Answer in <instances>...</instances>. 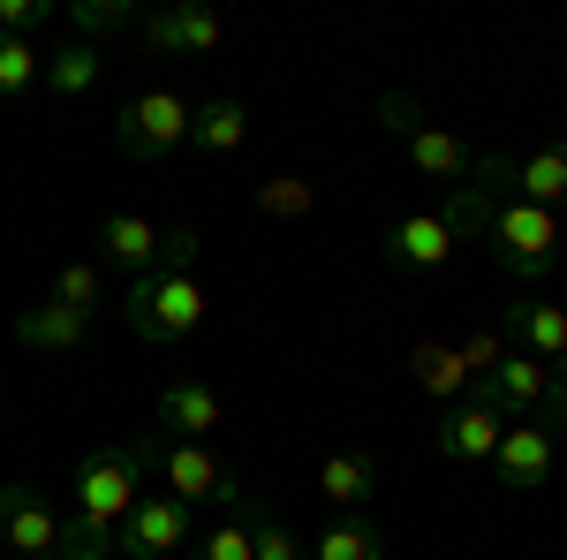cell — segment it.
<instances>
[{
	"instance_id": "obj_1",
	"label": "cell",
	"mask_w": 567,
	"mask_h": 560,
	"mask_svg": "<svg viewBox=\"0 0 567 560\" xmlns=\"http://www.w3.org/2000/svg\"><path fill=\"white\" fill-rule=\"evenodd\" d=\"M144 470H152V447H99V455H84L76 508L61 516V560H106L114 553V530L144 500Z\"/></svg>"
},
{
	"instance_id": "obj_2",
	"label": "cell",
	"mask_w": 567,
	"mask_h": 560,
	"mask_svg": "<svg viewBox=\"0 0 567 560\" xmlns=\"http://www.w3.org/2000/svg\"><path fill=\"white\" fill-rule=\"evenodd\" d=\"M122 318H130L136 342L175 348L205 326V288H197V273H136L130 296H122Z\"/></svg>"
},
{
	"instance_id": "obj_3",
	"label": "cell",
	"mask_w": 567,
	"mask_h": 560,
	"mask_svg": "<svg viewBox=\"0 0 567 560\" xmlns=\"http://www.w3.org/2000/svg\"><path fill=\"white\" fill-rule=\"evenodd\" d=\"M189 99L167 84H152V91H136V99H122V114H114V152L122 160H136V167H159L167 152H182L189 144Z\"/></svg>"
},
{
	"instance_id": "obj_4",
	"label": "cell",
	"mask_w": 567,
	"mask_h": 560,
	"mask_svg": "<svg viewBox=\"0 0 567 560\" xmlns=\"http://www.w3.org/2000/svg\"><path fill=\"white\" fill-rule=\"evenodd\" d=\"M379 114H386L393 130H401V144H409V167L424 174V182H446V190H462V182L477 174V152H470L462 136L446 130V122H424V106H416V99L386 91V99H379Z\"/></svg>"
},
{
	"instance_id": "obj_5",
	"label": "cell",
	"mask_w": 567,
	"mask_h": 560,
	"mask_svg": "<svg viewBox=\"0 0 567 560\" xmlns=\"http://www.w3.org/2000/svg\"><path fill=\"white\" fill-rule=\"evenodd\" d=\"M159 470H167V485H175L182 508H219V516H250L258 500H250V485H243V470H227L219 455H205L197 439H175L167 455H159Z\"/></svg>"
},
{
	"instance_id": "obj_6",
	"label": "cell",
	"mask_w": 567,
	"mask_h": 560,
	"mask_svg": "<svg viewBox=\"0 0 567 560\" xmlns=\"http://www.w3.org/2000/svg\"><path fill=\"white\" fill-rule=\"evenodd\" d=\"M0 546H16V560H61V508L39 485H0Z\"/></svg>"
},
{
	"instance_id": "obj_7",
	"label": "cell",
	"mask_w": 567,
	"mask_h": 560,
	"mask_svg": "<svg viewBox=\"0 0 567 560\" xmlns=\"http://www.w3.org/2000/svg\"><path fill=\"white\" fill-rule=\"evenodd\" d=\"M197 530H189V508H182L175 492H144L130 508V522L114 530V553H130V560H167L182 553Z\"/></svg>"
},
{
	"instance_id": "obj_8",
	"label": "cell",
	"mask_w": 567,
	"mask_h": 560,
	"mask_svg": "<svg viewBox=\"0 0 567 560\" xmlns=\"http://www.w3.org/2000/svg\"><path fill=\"white\" fill-rule=\"evenodd\" d=\"M379 251H386L393 273H446L454 251H462V235H454V220H446V213H401L386 227Z\"/></svg>"
},
{
	"instance_id": "obj_9",
	"label": "cell",
	"mask_w": 567,
	"mask_h": 560,
	"mask_svg": "<svg viewBox=\"0 0 567 560\" xmlns=\"http://www.w3.org/2000/svg\"><path fill=\"white\" fill-rule=\"evenodd\" d=\"M470 394H477V401H492L507 425H523V417H537V409H545V394H553V364H537V356H523V348H507V356H499V364H492Z\"/></svg>"
},
{
	"instance_id": "obj_10",
	"label": "cell",
	"mask_w": 567,
	"mask_h": 560,
	"mask_svg": "<svg viewBox=\"0 0 567 560\" xmlns=\"http://www.w3.org/2000/svg\"><path fill=\"white\" fill-rule=\"evenodd\" d=\"M432 439H439L446 462H492L499 439H507V417H499L492 401H477V394H462V401H446V417H439Z\"/></svg>"
},
{
	"instance_id": "obj_11",
	"label": "cell",
	"mask_w": 567,
	"mask_h": 560,
	"mask_svg": "<svg viewBox=\"0 0 567 560\" xmlns=\"http://www.w3.org/2000/svg\"><path fill=\"white\" fill-rule=\"evenodd\" d=\"M144 45L152 53H219V39H227V23H219L205 0H182V8H152L144 23Z\"/></svg>"
},
{
	"instance_id": "obj_12",
	"label": "cell",
	"mask_w": 567,
	"mask_h": 560,
	"mask_svg": "<svg viewBox=\"0 0 567 560\" xmlns=\"http://www.w3.org/2000/svg\"><path fill=\"white\" fill-rule=\"evenodd\" d=\"M553 462H560V439H553L545 425H507L499 455H492V470H499L507 492H537V485L553 477Z\"/></svg>"
},
{
	"instance_id": "obj_13",
	"label": "cell",
	"mask_w": 567,
	"mask_h": 560,
	"mask_svg": "<svg viewBox=\"0 0 567 560\" xmlns=\"http://www.w3.org/2000/svg\"><path fill=\"white\" fill-rule=\"evenodd\" d=\"M507 342H523V356H537V364H560L567 356V303H545V296L507 303Z\"/></svg>"
},
{
	"instance_id": "obj_14",
	"label": "cell",
	"mask_w": 567,
	"mask_h": 560,
	"mask_svg": "<svg viewBox=\"0 0 567 560\" xmlns=\"http://www.w3.org/2000/svg\"><path fill=\"white\" fill-rule=\"evenodd\" d=\"M159 425L175 431V439H197V447H205V439L227 425V401H219L205 379H182V387L159 394Z\"/></svg>"
},
{
	"instance_id": "obj_15",
	"label": "cell",
	"mask_w": 567,
	"mask_h": 560,
	"mask_svg": "<svg viewBox=\"0 0 567 560\" xmlns=\"http://www.w3.org/2000/svg\"><path fill=\"white\" fill-rule=\"evenodd\" d=\"M91 334V310H69V303H23L16 310V342L23 348H45V356H61V348H76Z\"/></svg>"
},
{
	"instance_id": "obj_16",
	"label": "cell",
	"mask_w": 567,
	"mask_h": 560,
	"mask_svg": "<svg viewBox=\"0 0 567 560\" xmlns=\"http://www.w3.org/2000/svg\"><path fill=\"white\" fill-rule=\"evenodd\" d=\"M507 197H523V205H567V144H545V152H529V160H507Z\"/></svg>"
},
{
	"instance_id": "obj_17",
	"label": "cell",
	"mask_w": 567,
	"mask_h": 560,
	"mask_svg": "<svg viewBox=\"0 0 567 560\" xmlns=\"http://www.w3.org/2000/svg\"><path fill=\"white\" fill-rule=\"evenodd\" d=\"M318 492H326L341 516H363V508H371V492H379V462H371V455H355V447H341V455H326V462H318Z\"/></svg>"
},
{
	"instance_id": "obj_18",
	"label": "cell",
	"mask_w": 567,
	"mask_h": 560,
	"mask_svg": "<svg viewBox=\"0 0 567 560\" xmlns=\"http://www.w3.org/2000/svg\"><path fill=\"white\" fill-rule=\"evenodd\" d=\"M99 251L136 281V273H152V258H159V227L144 213H106L99 220Z\"/></svg>"
},
{
	"instance_id": "obj_19",
	"label": "cell",
	"mask_w": 567,
	"mask_h": 560,
	"mask_svg": "<svg viewBox=\"0 0 567 560\" xmlns=\"http://www.w3.org/2000/svg\"><path fill=\"white\" fill-rule=\"evenodd\" d=\"M409 371H416V387L432 394V401H462L470 394V364H462V342H424L409 348Z\"/></svg>"
},
{
	"instance_id": "obj_20",
	"label": "cell",
	"mask_w": 567,
	"mask_h": 560,
	"mask_svg": "<svg viewBox=\"0 0 567 560\" xmlns=\"http://www.w3.org/2000/svg\"><path fill=\"white\" fill-rule=\"evenodd\" d=\"M99 77H106V53L84 39H69L61 53H45V91L53 99H84V91H99Z\"/></svg>"
},
{
	"instance_id": "obj_21",
	"label": "cell",
	"mask_w": 567,
	"mask_h": 560,
	"mask_svg": "<svg viewBox=\"0 0 567 560\" xmlns=\"http://www.w3.org/2000/svg\"><path fill=\"white\" fill-rule=\"evenodd\" d=\"M243 136H250L243 99H205V106L189 114V144H197V152H243Z\"/></svg>"
},
{
	"instance_id": "obj_22",
	"label": "cell",
	"mask_w": 567,
	"mask_h": 560,
	"mask_svg": "<svg viewBox=\"0 0 567 560\" xmlns=\"http://www.w3.org/2000/svg\"><path fill=\"white\" fill-rule=\"evenodd\" d=\"M61 23H76L84 45H99V39L136 31V23H144V8H136V0H61Z\"/></svg>"
},
{
	"instance_id": "obj_23",
	"label": "cell",
	"mask_w": 567,
	"mask_h": 560,
	"mask_svg": "<svg viewBox=\"0 0 567 560\" xmlns=\"http://www.w3.org/2000/svg\"><path fill=\"white\" fill-rule=\"evenodd\" d=\"M310 560H386V538L363 516H341V522H326V538L310 546Z\"/></svg>"
},
{
	"instance_id": "obj_24",
	"label": "cell",
	"mask_w": 567,
	"mask_h": 560,
	"mask_svg": "<svg viewBox=\"0 0 567 560\" xmlns=\"http://www.w3.org/2000/svg\"><path fill=\"white\" fill-rule=\"evenodd\" d=\"M39 84H45V53L31 39H0V106L31 99Z\"/></svg>"
},
{
	"instance_id": "obj_25",
	"label": "cell",
	"mask_w": 567,
	"mask_h": 560,
	"mask_svg": "<svg viewBox=\"0 0 567 560\" xmlns=\"http://www.w3.org/2000/svg\"><path fill=\"white\" fill-rule=\"evenodd\" d=\"M189 560H258V546H250V516H219L205 538H189Z\"/></svg>"
},
{
	"instance_id": "obj_26",
	"label": "cell",
	"mask_w": 567,
	"mask_h": 560,
	"mask_svg": "<svg viewBox=\"0 0 567 560\" xmlns=\"http://www.w3.org/2000/svg\"><path fill=\"white\" fill-rule=\"evenodd\" d=\"M310 205H318V190H310L303 174H272V182H258V213H272V220H303Z\"/></svg>"
},
{
	"instance_id": "obj_27",
	"label": "cell",
	"mask_w": 567,
	"mask_h": 560,
	"mask_svg": "<svg viewBox=\"0 0 567 560\" xmlns=\"http://www.w3.org/2000/svg\"><path fill=\"white\" fill-rule=\"evenodd\" d=\"M45 23H61V0H0V39H31Z\"/></svg>"
},
{
	"instance_id": "obj_28",
	"label": "cell",
	"mask_w": 567,
	"mask_h": 560,
	"mask_svg": "<svg viewBox=\"0 0 567 560\" xmlns=\"http://www.w3.org/2000/svg\"><path fill=\"white\" fill-rule=\"evenodd\" d=\"M99 296H106L99 265H61V281H53V303H69V310H91V318H99Z\"/></svg>"
},
{
	"instance_id": "obj_29",
	"label": "cell",
	"mask_w": 567,
	"mask_h": 560,
	"mask_svg": "<svg viewBox=\"0 0 567 560\" xmlns=\"http://www.w3.org/2000/svg\"><path fill=\"white\" fill-rule=\"evenodd\" d=\"M205 258V235H197V227H159V258H152V273H189V265Z\"/></svg>"
},
{
	"instance_id": "obj_30",
	"label": "cell",
	"mask_w": 567,
	"mask_h": 560,
	"mask_svg": "<svg viewBox=\"0 0 567 560\" xmlns=\"http://www.w3.org/2000/svg\"><path fill=\"white\" fill-rule=\"evenodd\" d=\"M250 546H258V560H303V546L265 516V508H250Z\"/></svg>"
},
{
	"instance_id": "obj_31",
	"label": "cell",
	"mask_w": 567,
	"mask_h": 560,
	"mask_svg": "<svg viewBox=\"0 0 567 560\" xmlns=\"http://www.w3.org/2000/svg\"><path fill=\"white\" fill-rule=\"evenodd\" d=\"M499 356H507V334H470V342H462V364H470V387H477V379L492 371V364H499Z\"/></svg>"
},
{
	"instance_id": "obj_32",
	"label": "cell",
	"mask_w": 567,
	"mask_h": 560,
	"mask_svg": "<svg viewBox=\"0 0 567 560\" xmlns=\"http://www.w3.org/2000/svg\"><path fill=\"white\" fill-rule=\"evenodd\" d=\"M545 409H553V417H560V425H567V356H560V364H553V394H545Z\"/></svg>"
}]
</instances>
